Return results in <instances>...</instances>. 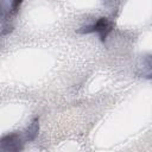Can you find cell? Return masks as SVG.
<instances>
[{
	"label": "cell",
	"instance_id": "3957f363",
	"mask_svg": "<svg viewBox=\"0 0 152 152\" xmlns=\"http://www.w3.org/2000/svg\"><path fill=\"white\" fill-rule=\"evenodd\" d=\"M38 132H39V120L38 118L33 119L31 121V124L27 126L25 133H24V138L26 141H32L36 139V137L38 135Z\"/></svg>",
	"mask_w": 152,
	"mask_h": 152
},
{
	"label": "cell",
	"instance_id": "277c9868",
	"mask_svg": "<svg viewBox=\"0 0 152 152\" xmlns=\"http://www.w3.org/2000/svg\"><path fill=\"white\" fill-rule=\"evenodd\" d=\"M141 75L145 77H152V56H146L142 58V64L139 65Z\"/></svg>",
	"mask_w": 152,
	"mask_h": 152
},
{
	"label": "cell",
	"instance_id": "7a4b0ae2",
	"mask_svg": "<svg viewBox=\"0 0 152 152\" xmlns=\"http://www.w3.org/2000/svg\"><path fill=\"white\" fill-rule=\"evenodd\" d=\"M25 138L19 133H8L1 139V152H21Z\"/></svg>",
	"mask_w": 152,
	"mask_h": 152
},
{
	"label": "cell",
	"instance_id": "6da1fadb",
	"mask_svg": "<svg viewBox=\"0 0 152 152\" xmlns=\"http://www.w3.org/2000/svg\"><path fill=\"white\" fill-rule=\"evenodd\" d=\"M113 30V23L106 17L99 18L95 23L87 25L80 30L81 33H97L100 39L103 42Z\"/></svg>",
	"mask_w": 152,
	"mask_h": 152
}]
</instances>
